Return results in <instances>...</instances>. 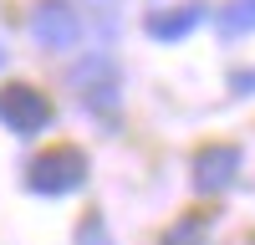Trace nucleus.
I'll return each mask as SVG.
<instances>
[{"label": "nucleus", "mask_w": 255, "mask_h": 245, "mask_svg": "<svg viewBox=\"0 0 255 245\" xmlns=\"http://www.w3.org/2000/svg\"><path fill=\"white\" fill-rule=\"evenodd\" d=\"M67 82L77 87V97L87 102V108H92L97 118H108V122H113V113H118V97H123V72H118V61H113V56L87 51V56H82L77 67L67 72Z\"/></svg>", "instance_id": "f257e3e1"}, {"label": "nucleus", "mask_w": 255, "mask_h": 245, "mask_svg": "<svg viewBox=\"0 0 255 245\" xmlns=\"http://www.w3.org/2000/svg\"><path fill=\"white\" fill-rule=\"evenodd\" d=\"M82 184H87V153L82 148H46L41 158H31V169H26V189L46 194V199L72 194Z\"/></svg>", "instance_id": "f03ea898"}, {"label": "nucleus", "mask_w": 255, "mask_h": 245, "mask_svg": "<svg viewBox=\"0 0 255 245\" xmlns=\"http://www.w3.org/2000/svg\"><path fill=\"white\" fill-rule=\"evenodd\" d=\"M51 102L46 92H36L26 87V82H10V87H0V122L15 133V138H36V133H46L51 128Z\"/></svg>", "instance_id": "7ed1b4c3"}, {"label": "nucleus", "mask_w": 255, "mask_h": 245, "mask_svg": "<svg viewBox=\"0 0 255 245\" xmlns=\"http://www.w3.org/2000/svg\"><path fill=\"white\" fill-rule=\"evenodd\" d=\"M31 41L46 51H72L82 41V10L72 0H41L31 10Z\"/></svg>", "instance_id": "20e7f679"}, {"label": "nucleus", "mask_w": 255, "mask_h": 245, "mask_svg": "<svg viewBox=\"0 0 255 245\" xmlns=\"http://www.w3.org/2000/svg\"><path fill=\"white\" fill-rule=\"evenodd\" d=\"M240 174V148L235 143H209L194 153V189L199 194H225Z\"/></svg>", "instance_id": "39448f33"}, {"label": "nucleus", "mask_w": 255, "mask_h": 245, "mask_svg": "<svg viewBox=\"0 0 255 245\" xmlns=\"http://www.w3.org/2000/svg\"><path fill=\"white\" fill-rule=\"evenodd\" d=\"M199 20H204V5H184V10H158V15H148L143 31L153 36V41H184Z\"/></svg>", "instance_id": "423d86ee"}, {"label": "nucleus", "mask_w": 255, "mask_h": 245, "mask_svg": "<svg viewBox=\"0 0 255 245\" xmlns=\"http://www.w3.org/2000/svg\"><path fill=\"white\" fill-rule=\"evenodd\" d=\"M163 245H209V215H184L168 225Z\"/></svg>", "instance_id": "0eeeda50"}, {"label": "nucleus", "mask_w": 255, "mask_h": 245, "mask_svg": "<svg viewBox=\"0 0 255 245\" xmlns=\"http://www.w3.org/2000/svg\"><path fill=\"white\" fill-rule=\"evenodd\" d=\"M220 31H225V36L255 31V0H230V5L220 10Z\"/></svg>", "instance_id": "6e6552de"}, {"label": "nucleus", "mask_w": 255, "mask_h": 245, "mask_svg": "<svg viewBox=\"0 0 255 245\" xmlns=\"http://www.w3.org/2000/svg\"><path fill=\"white\" fill-rule=\"evenodd\" d=\"M77 245H113L108 220H102V215H87V220H82V230H77Z\"/></svg>", "instance_id": "1a4fd4ad"}, {"label": "nucleus", "mask_w": 255, "mask_h": 245, "mask_svg": "<svg viewBox=\"0 0 255 245\" xmlns=\"http://www.w3.org/2000/svg\"><path fill=\"white\" fill-rule=\"evenodd\" d=\"M82 5L92 10L97 31H113V26H118V5H123V0H82Z\"/></svg>", "instance_id": "9d476101"}, {"label": "nucleus", "mask_w": 255, "mask_h": 245, "mask_svg": "<svg viewBox=\"0 0 255 245\" xmlns=\"http://www.w3.org/2000/svg\"><path fill=\"white\" fill-rule=\"evenodd\" d=\"M148 5H153V15H158V10H184V5H204V0H148Z\"/></svg>", "instance_id": "9b49d317"}, {"label": "nucleus", "mask_w": 255, "mask_h": 245, "mask_svg": "<svg viewBox=\"0 0 255 245\" xmlns=\"http://www.w3.org/2000/svg\"><path fill=\"white\" fill-rule=\"evenodd\" d=\"M230 87H235V92H255V72H235V77H230Z\"/></svg>", "instance_id": "f8f14e48"}, {"label": "nucleus", "mask_w": 255, "mask_h": 245, "mask_svg": "<svg viewBox=\"0 0 255 245\" xmlns=\"http://www.w3.org/2000/svg\"><path fill=\"white\" fill-rule=\"evenodd\" d=\"M0 67H5V41H0Z\"/></svg>", "instance_id": "ddd939ff"}]
</instances>
